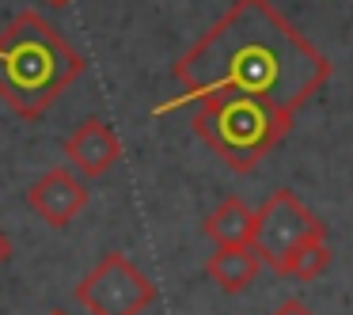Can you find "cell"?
<instances>
[{"label": "cell", "mask_w": 353, "mask_h": 315, "mask_svg": "<svg viewBox=\"0 0 353 315\" xmlns=\"http://www.w3.org/2000/svg\"><path fill=\"white\" fill-rule=\"evenodd\" d=\"M171 72L183 92L156 107V114L213 95H243L296 118L334 77V65L270 0H232V8L179 57Z\"/></svg>", "instance_id": "1"}, {"label": "cell", "mask_w": 353, "mask_h": 315, "mask_svg": "<svg viewBox=\"0 0 353 315\" xmlns=\"http://www.w3.org/2000/svg\"><path fill=\"white\" fill-rule=\"evenodd\" d=\"M84 69L80 50L39 12H19L0 31V99L23 122H39Z\"/></svg>", "instance_id": "2"}, {"label": "cell", "mask_w": 353, "mask_h": 315, "mask_svg": "<svg viewBox=\"0 0 353 315\" xmlns=\"http://www.w3.org/2000/svg\"><path fill=\"white\" fill-rule=\"evenodd\" d=\"M292 130V118L243 95H213L201 99L194 114V133L216 152V160L236 175L254 171Z\"/></svg>", "instance_id": "3"}, {"label": "cell", "mask_w": 353, "mask_h": 315, "mask_svg": "<svg viewBox=\"0 0 353 315\" xmlns=\"http://www.w3.org/2000/svg\"><path fill=\"white\" fill-rule=\"evenodd\" d=\"M77 300L92 315H141L152 307L156 285L133 258H125L122 251H107L77 285Z\"/></svg>", "instance_id": "4"}, {"label": "cell", "mask_w": 353, "mask_h": 315, "mask_svg": "<svg viewBox=\"0 0 353 315\" xmlns=\"http://www.w3.org/2000/svg\"><path fill=\"white\" fill-rule=\"evenodd\" d=\"M319 216L304 205L292 190H274L262 209L254 213V224H251V251L259 254L262 266H270L277 274L281 262L289 258V251L307 236L312 228H319Z\"/></svg>", "instance_id": "5"}, {"label": "cell", "mask_w": 353, "mask_h": 315, "mask_svg": "<svg viewBox=\"0 0 353 315\" xmlns=\"http://www.w3.org/2000/svg\"><path fill=\"white\" fill-rule=\"evenodd\" d=\"M27 209L42 216L50 228H65L88 209V183L65 167H50L42 179L27 186Z\"/></svg>", "instance_id": "6"}, {"label": "cell", "mask_w": 353, "mask_h": 315, "mask_svg": "<svg viewBox=\"0 0 353 315\" xmlns=\"http://www.w3.org/2000/svg\"><path fill=\"white\" fill-rule=\"evenodd\" d=\"M61 152L84 179H103L122 160V141L103 118H84L72 130V137L61 145Z\"/></svg>", "instance_id": "7"}, {"label": "cell", "mask_w": 353, "mask_h": 315, "mask_svg": "<svg viewBox=\"0 0 353 315\" xmlns=\"http://www.w3.org/2000/svg\"><path fill=\"white\" fill-rule=\"evenodd\" d=\"M259 270H262V262H259V254H254L247 243L216 247V251L209 254V262H205L209 281H216V289L228 292V296H239V292L251 289V281L259 277Z\"/></svg>", "instance_id": "8"}, {"label": "cell", "mask_w": 353, "mask_h": 315, "mask_svg": "<svg viewBox=\"0 0 353 315\" xmlns=\"http://www.w3.org/2000/svg\"><path fill=\"white\" fill-rule=\"evenodd\" d=\"M251 224H254V213L247 209L243 198H224L221 205L205 216L201 232H205L216 247H239V243H251Z\"/></svg>", "instance_id": "9"}, {"label": "cell", "mask_w": 353, "mask_h": 315, "mask_svg": "<svg viewBox=\"0 0 353 315\" xmlns=\"http://www.w3.org/2000/svg\"><path fill=\"white\" fill-rule=\"evenodd\" d=\"M327 266H330V247H327V228L319 224V228H312V232H307V236L289 251V258L281 262L277 277H292V281H312V277H319Z\"/></svg>", "instance_id": "10"}, {"label": "cell", "mask_w": 353, "mask_h": 315, "mask_svg": "<svg viewBox=\"0 0 353 315\" xmlns=\"http://www.w3.org/2000/svg\"><path fill=\"white\" fill-rule=\"evenodd\" d=\"M270 315H312V307H307L304 300H281Z\"/></svg>", "instance_id": "11"}, {"label": "cell", "mask_w": 353, "mask_h": 315, "mask_svg": "<svg viewBox=\"0 0 353 315\" xmlns=\"http://www.w3.org/2000/svg\"><path fill=\"white\" fill-rule=\"evenodd\" d=\"M8 258H12V239L4 236V232H0V266H4Z\"/></svg>", "instance_id": "12"}, {"label": "cell", "mask_w": 353, "mask_h": 315, "mask_svg": "<svg viewBox=\"0 0 353 315\" xmlns=\"http://www.w3.org/2000/svg\"><path fill=\"white\" fill-rule=\"evenodd\" d=\"M46 4H54V8H65V4H69V0H46Z\"/></svg>", "instance_id": "13"}, {"label": "cell", "mask_w": 353, "mask_h": 315, "mask_svg": "<svg viewBox=\"0 0 353 315\" xmlns=\"http://www.w3.org/2000/svg\"><path fill=\"white\" fill-rule=\"evenodd\" d=\"M46 315H69V312H65V307H54V312H46Z\"/></svg>", "instance_id": "14"}]
</instances>
